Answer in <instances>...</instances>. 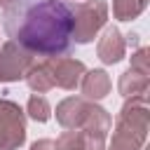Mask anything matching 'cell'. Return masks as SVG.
Wrapping results in <instances>:
<instances>
[{
  "instance_id": "obj_1",
  "label": "cell",
  "mask_w": 150,
  "mask_h": 150,
  "mask_svg": "<svg viewBox=\"0 0 150 150\" xmlns=\"http://www.w3.org/2000/svg\"><path fill=\"white\" fill-rule=\"evenodd\" d=\"M2 28L16 47L59 56L73 49L75 7L70 0H9L2 12Z\"/></svg>"
}]
</instances>
